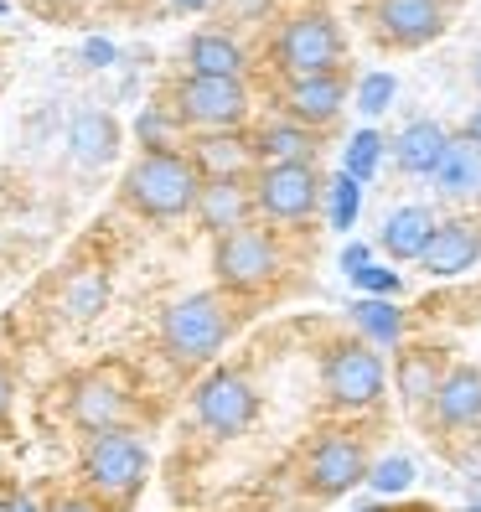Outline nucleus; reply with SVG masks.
<instances>
[{
  "mask_svg": "<svg viewBox=\"0 0 481 512\" xmlns=\"http://www.w3.org/2000/svg\"><path fill=\"white\" fill-rule=\"evenodd\" d=\"M119 192H125V202L140 218L171 223V218H187L197 207L202 171L192 166L187 150H140V161L125 171V187Z\"/></svg>",
  "mask_w": 481,
  "mask_h": 512,
  "instance_id": "1",
  "label": "nucleus"
},
{
  "mask_svg": "<svg viewBox=\"0 0 481 512\" xmlns=\"http://www.w3.org/2000/svg\"><path fill=\"white\" fill-rule=\"evenodd\" d=\"M233 331V311L218 290H197V295H182L176 306L161 316V347L176 368H202L223 352Z\"/></svg>",
  "mask_w": 481,
  "mask_h": 512,
  "instance_id": "2",
  "label": "nucleus"
},
{
  "mask_svg": "<svg viewBox=\"0 0 481 512\" xmlns=\"http://www.w3.org/2000/svg\"><path fill=\"white\" fill-rule=\"evenodd\" d=\"M78 476L83 487L94 492L99 502L125 507L135 502V492L145 487L150 476V450L135 430H99L83 440V456H78Z\"/></svg>",
  "mask_w": 481,
  "mask_h": 512,
  "instance_id": "3",
  "label": "nucleus"
},
{
  "mask_svg": "<svg viewBox=\"0 0 481 512\" xmlns=\"http://www.w3.org/2000/svg\"><path fill=\"white\" fill-rule=\"evenodd\" d=\"M321 394L332 409L342 414H368L383 404L388 394V363H383V352L363 337H342L326 347L321 357Z\"/></svg>",
  "mask_w": 481,
  "mask_h": 512,
  "instance_id": "4",
  "label": "nucleus"
},
{
  "mask_svg": "<svg viewBox=\"0 0 481 512\" xmlns=\"http://www.w3.org/2000/svg\"><path fill=\"white\" fill-rule=\"evenodd\" d=\"M275 68L285 83L342 73V32L326 11H295L275 37Z\"/></svg>",
  "mask_w": 481,
  "mask_h": 512,
  "instance_id": "5",
  "label": "nucleus"
},
{
  "mask_svg": "<svg viewBox=\"0 0 481 512\" xmlns=\"http://www.w3.org/2000/svg\"><path fill=\"white\" fill-rule=\"evenodd\" d=\"M368 476H373L368 445L352 430H326L306 450V461H300V487H306V497H316V502H337V497L363 487Z\"/></svg>",
  "mask_w": 481,
  "mask_h": 512,
  "instance_id": "6",
  "label": "nucleus"
},
{
  "mask_svg": "<svg viewBox=\"0 0 481 512\" xmlns=\"http://www.w3.org/2000/svg\"><path fill=\"white\" fill-rule=\"evenodd\" d=\"M280 244H275V233H269L264 223H244V228H233L223 238H213V275L223 290L233 295H254L264 290L269 280L280 275Z\"/></svg>",
  "mask_w": 481,
  "mask_h": 512,
  "instance_id": "7",
  "label": "nucleus"
},
{
  "mask_svg": "<svg viewBox=\"0 0 481 512\" xmlns=\"http://www.w3.org/2000/svg\"><path fill=\"white\" fill-rule=\"evenodd\" d=\"M249 187L259 223H306L326 202L321 166H254Z\"/></svg>",
  "mask_w": 481,
  "mask_h": 512,
  "instance_id": "8",
  "label": "nucleus"
},
{
  "mask_svg": "<svg viewBox=\"0 0 481 512\" xmlns=\"http://www.w3.org/2000/svg\"><path fill=\"white\" fill-rule=\"evenodd\" d=\"M171 114L182 125L213 135V130H238L249 119V88L244 78H197L187 73L171 88Z\"/></svg>",
  "mask_w": 481,
  "mask_h": 512,
  "instance_id": "9",
  "label": "nucleus"
},
{
  "mask_svg": "<svg viewBox=\"0 0 481 512\" xmlns=\"http://www.w3.org/2000/svg\"><path fill=\"white\" fill-rule=\"evenodd\" d=\"M192 414H197V425L207 435L233 440V435H244L254 419H259V394H254V383L238 373V368H213V373L197 383Z\"/></svg>",
  "mask_w": 481,
  "mask_h": 512,
  "instance_id": "10",
  "label": "nucleus"
},
{
  "mask_svg": "<svg viewBox=\"0 0 481 512\" xmlns=\"http://www.w3.org/2000/svg\"><path fill=\"white\" fill-rule=\"evenodd\" d=\"M373 21L388 47L414 52V47H430L445 32V0H378Z\"/></svg>",
  "mask_w": 481,
  "mask_h": 512,
  "instance_id": "11",
  "label": "nucleus"
},
{
  "mask_svg": "<svg viewBox=\"0 0 481 512\" xmlns=\"http://www.w3.org/2000/svg\"><path fill=\"white\" fill-rule=\"evenodd\" d=\"M285 114L295 119V125H306V130H332L342 109H347V78L342 73H326V78H300V83H285V94H280Z\"/></svg>",
  "mask_w": 481,
  "mask_h": 512,
  "instance_id": "12",
  "label": "nucleus"
},
{
  "mask_svg": "<svg viewBox=\"0 0 481 512\" xmlns=\"http://www.w3.org/2000/svg\"><path fill=\"white\" fill-rule=\"evenodd\" d=\"M192 213H197V223L213 233V238H223V233H233V228L254 223L259 213H254V187H249V176H213V182H202Z\"/></svg>",
  "mask_w": 481,
  "mask_h": 512,
  "instance_id": "13",
  "label": "nucleus"
},
{
  "mask_svg": "<svg viewBox=\"0 0 481 512\" xmlns=\"http://www.w3.org/2000/svg\"><path fill=\"white\" fill-rule=\"evenodd\" d=\"M476 264H481V223L476 218H445L430 238L425 259H419V269L435 280H461Z\"/></svg>",
  "mask_w": 481,
  "mask_h": 512,
  "instance_id": "14",
  "label": "nucleus"
},
{
  "mask_svg": "<svg viewBox=\"0 0 481 512\" xmlns=\"http://www.w3.org/2000/svg\"><path fill=\"white\" fill-rule=\"evenodd\" d=\"M73 425L99 435V430H125V414H130V394L119 388L109 373H88L73 383V399H68Z\"/></svg>",
  "mask_w": 481,
  "mask_h": 512,
  "instance_id": "15",
  "label": "nucleus"
},
{
  "mask_svg": "<svg viewBox=\"0 0 481 512\" xmlns=\"http://www.w3.org/2000/svg\"><path fill=\"white\" fill-rule=\"evenodd\" d=\"M249 150H254V166H316L321 135L295 125L290 114H280V119H264L249 135Z\"/></svg>",
  "mask_w": 481,
  "mask_h": 512,
  "instance_id": "16",
  "label": "nucleus"
},
{
  "mask_svg": "<svg viewBox=\"0 0 481 512\" xmlns=\"http://www.w3.org/2000/svg\"><path fill=\"white\" fill-rule=\"evenodd\" d=\"M430 419L440 430L481 425V368L476 363H450V373L440 378L435 399H430Z\"/></svg>",
  "mask_w": 481,
  "mask_h": 512,
  "instance_id": "17",
  "label": "nucleus"
},
{
  "mask_svg": "<svg viewBox=\"0 0 481 512\" xmlns=\"http://www.w3.org/2000/svg\"><path fill=\"white\" fill-rule=\"evenodd\" d=\"M435 228H440V218L430 213L425 202H404V207H394V213L383 218L378 249L394 259V264H419V259H425V249H430V238H435Z\"/></svg>",
  "mask_w": 481,
  "mask_h": 512,
  "instance_id": "18",
  "label": "nucleus"
},
{
  "mask_svg": "<svg viewBox=\"0 0 481 512\" xmlns=\"http://www.w3.org/2000/svg\"><path fill=\"white\" fill-rule=\"evenodd\" d=\"M450 135L440 119H409V125L394 135V145H388V156L399 161L404 176H435L440 161H445V150H450Z\"/></svg>",
  "mask_w": 481,
  "mask_h": 512,
  "instance_id": "19",
  "label": "nucleus"
},
{
  "mask_svg": "<svg viewBox=\"0 0 481 512\" xmlns=\"http://www.w3.org/2000/svg\"><path fill=\"white\" fill-rule=\"evenodd\" d=\"M192 166L202 171V182L213 176H254V150L238 130H213V135H197L192 140Z\"/></svg>",
  "mask_w": 481,
  "mask_h": 512,
  "instance_id": "20",
  "label": "nucleus"
},
{
  "mask_svg": "<svg viewBox=\"0 0 481 512\" xmlns=\"http://www.w3.org/2000/svg\"><path fill=\"white\" fill-rule=\"evenodd\" d=\"M68 150L78 166H109L119 156V125L104 109H78L68 125Z\"/></svg>",
  "mask_w": 481,
  "mask_h": 512,
  "instance_id": "21",
  "label": "nucleus"
},
{
  "mask_svg": "<svg viewBox=\"0 0 481 512\" xmlns=\"http://www.w3.org/2000/svg\"><path fill=\"white\" fill-rule=\"evenodd\" d=\"M450 373L445 352L440 347H414V352H399V399L404 409H430L440 378Z\"/></svg>",
  "mask_w": 481,
  "mask_h": 512,
  "instance_id": "22",
  "label": "nucleus"
},
{
  "mask_svg": "<svg viewBox=\"0 0 481 512\" xmlns=\"http://www.w3.org/2000/svg\"><path fill=\"white\" fill-rule=\"evenodd\" d=\"M244 68H249V52L228 32H197L187 42V73L197 78H244Z\"/></svg>",
  "mask_w": 481,
  "mask_h": 512,
  "instance_id": "23",
  "label": "nucleus"
},
{
  "mask_svg": "<svg viewBox=\"0 0 481 512\" xmlns=\"http://www.w3.org/2000/svg\"><path fill=\"white\" fill-rule=\"evenodd\" d=\"M435 187H440V197H456V202L481 197V145L476 140H466V135L450 140L445 161L435 171Z\"/></svg>",
  "mask_w": 481,
  "mask_h": 512,
  "instance_id": "24",
  "label": "nucleus"
},
{
  "mask_svg": "<svg viewBox=\"0 0 481 512\" xmlns=\"http://www.w3.org/2000/svg\"><path fill=\"white\" fill-rule=\"evenodd\" d=\"M352 321H357V337L373 342L378 352L404 342V311L394 306V300H373V295H363V300H357V311H352Z\"/></svg>",
  "mask_w": 481,
  "mask_h": 512,
  "instance_id": "25",
  "label": "nucleus"
},
{
  "mask_svg": "<svg viewBox=\"0 0 481 512\" xmlns=\"http://www.w3.org/2000/svg\"><path fill=\"white\" fill-rule=\"evenodd\" d=\"M326 202H332V228H352L357 223V213H363V182H357V176H332V182H326Z\"/></svg>",
  "mask_w": 481,
  "mask_h": 512,
  "instance_id": "26",
  "label": "nucleus"
},
{
  "mask_svg": "<svg viewBox=\"0 0 481 512\" xmlns=\"http://www.w3.org/2000/svg\"><path fill=\"white\" fill-rule=\"evenodd\" d=\"M176 130H182V119L171 109H145L135 119V135H140L145 150H176Z\"/></svg>",
  "mask_w": 481,
  "mask_h": 512,
  "instance_id": "27",
  "label": "nucleus"
},
{
  "mask_svg": "<svg viewBox=\"0 0 481 512\" xmlns=\"http://www.w3.org/2000/svg\"><path fill=\"white\" fill-rule=\"evenodd\" d=\"M378 161H383V140H378V130H357V135L347 140V176L368 182V176L378 171Z\"/></svg>",
  "mask_w": 481,
  "mask_h": 512,
  "instance_id": "28",
  "label": "nucleus"
},
{
  "mask_svg": "<svg viewBox=\"0 0 481 512\" xmlns=\"http://www.w3.org/2000/svg\"><path fill=\"white\" fill-rule=\"evenodd\" d=\"M394 99H399V78L394 73H368L363 83H357V109H363L368 119H378Z\"/></svg>",
  "mask_w": 481,
  "mask_h": 512,
  "instance_id": "29",
  "label": "nucleus"
},
{
  "mask_svg": "<svg viewBox=\"0 0 481 512\" xmlns=\"http://www.w3.org/2000/svg\"><path fill=\"white\" fill-rule=\"evenodd\" d=\"M368 487L383 492V497H394V492H409L414 487V461L409 456H383L368 476Z\"/></svg>",
  "mask_w": 481,
  "mask_h": 512,
  "instance_id": "30",
  "label": "nucleus"
},
{
  "mask_svg": "<svg viewBox=\"0 0 481 512\" xmlns=\"http://www.w3.org/2000/svg\"><path fill=\"white\" fill-rule=\"evenodd\" d=\"M363 295L373 300H388V295H399V269H388V264H368V269H357V275H347Z\"/></svg>",
  "mask_w": 481,
  "mask_h": 512,
  "instance_id": "31",
  "label": "nucleus"
},
{
  "mask_svg": "<svg viewBox=\"0 0 481 512\" xmlns=\"http://www.w3.org/2000/svg\"><path fill=\"white\" fill-rule=\"evenodd\" d=\"M104 295H109V290H104L99 275H83V280L68 285V311H73V316H94V311L104 306Z\"/></svg>",
  "mask_w": 481,
  "mask_h": 512,
  "instance_id": "32",
  "label": "nucleus"
},
{
  "mask_svg": "<svg viewBox=\"0 0 481 512\" xmlns=\"http://www.w3.org/2000/svg\"><path fill=\"white\" fill-rule=\"evenodd\" d=\"M11 404H16V383H11L6 363H0V430L11 425Z\"/></svg>",
  "mask_w": 481,
  "mask_h": 512,
  "instance_id": "33",
  "label": "nucleus"
},
{
  "mask_svg": "<svg viewBox=\"0 0 481 512\" xmlns=\"http://www.w3.org/2000/svg\"><path fill=\"white\" fill-rule=\"evenodd\" d=\"M373 264V249L368 244H347L342 249V269H347V275H357V269H368Z\"/></svg>",
  "mask_w": 481,
  "mask_h": 512,
  "instance_id": "34",
  "label": "nucleus"
},
{
  "mask_svg": "<svg viewBox=\"0 0 481 512\" xmlns=\"http://www.w3.org/2000/svg\"><path fill=\"white\" fill-rule=\"evenodd\" d=\"M47 512H104V502L99 497H57Z\"/></svg>",
  "mask_w": 481,
  "mask_h": 512,
  "instance_id": "35",
  "label": "nucleus"
},
{
  "mask_svg": "<svg viewBox=\"0 0 481 512\" xmlns=\"http://www.w3.org/2000/svg\"><path fill=\"white\" fill-rule=\"evenodd\" d=\"M6 512H47V507H42L32 492H11V497H6Z\"/></svg>",
  "mask_w": 481,
  "mask_h": 512,
  "instance_id": "36",
  "label": "nucleus"
},
{
  "mask_svg": "<svg viewBox=\"0 0 481 512\" xmlns=\"http://www.w3.org/2000/svg\"><path fill=\"white\" fill-rule=\"evenodd\" d=\"M83 52H88V63H94V68H104L109 57H114V47H109V42H88Z\"/></svg>",
  "mask_w": 481,
  "mask_h": 512,
  "instance_id": "37",
  "label": "nucleus"
},
{
  "mask_svg": "<svg viewBox=\"0 0 481 512\" xmlns=\"http://www.w3.org/2000/svg\"><path fill=\"white\" fill-rule=\"evenodd\" d=\"M461 135H466V140H476V145H481V104H476V109H471V114H466V130H461Z\"/></svg>",
  "mask_w": 481,
  "mask_h": 512,
  "instance_id": "38",
  "label": "nucleus"
},
{
  "mask_svg": "<svg viewBox=\"0 0 481 512\" xmlns=\"http://www.w3.org/2000/svg\"><path fill=\"white\" fill-rule=\"evenodd\" d=\"M171 11H207V6H218V0H166Z\"/></svg>",
  "mask_w": 481,
  "mask_h": 512,
  "instance_id": "39",
  "label": "nucleus"
},
{
  "mask_svg": "<svg viewBox=\"0 0 481 512\" xmlns=\"http://www.w3.org/2000/svg\"><path fill=\"white\" fill-rule=\"evenodd\" d=\"M259 6H264V0H233V11H244V16H254Z\"/></svg>",
  "mask_w": 481,
  "mask_h": 512,
  "instance_id": "40",
  "label": "nucleus"
},
{
  "mask_svg": "<svg viewBox=\"0 0 481 512\" xmlns=\"http://www.w3.org/2000/svg\"><path fill=\"white\" fill-rule=\"evenodd\" d=\"M471 78H476V88H481V52L471 57Z\"/></svg>",
  "mask_w": 481,
  "mask_h": 512,
  "instance_id": "41",
  "label": "nucleus"
},
{
  "mask_svg": "<svg viewBox=\"0 0 481 512\" xmlns=\"http://www.w3.org/2000/svg\"><path fill=\"white\" fill-rule=\"evenodd\" d=\"M357 512H383V507H357Z\"/></svg>",
  "mask_w": 481,
  "mask_h": 512,
  "instance_id": "42",
  "label": "nucleus"
},
{
  "mask_svg": "<svg viewBox=\"0 0 481 512\" xmlns=\"http://www.w3.org/2000/svg\"><path fill=\"white\" fill-rule=\"evenodd\" d=\"M0 16H6V0H0Z\"/></svg>",
  "mask_w": 481,
  "mask_h": 512,
  "instance_id": "43",
  "label": "nucleus"
},
{
  "mask_svg": "<svg viewBox=\"0 0 481 512\" xmlns=\"http://www.w3.org/2000/svg\"><path fill=\"white\" fill-rule=\"evenodd\" d=\"M0 512H6V497H0Z\"/></svg>",
  "mask_w": 481,
  "mask_h": 512,
  "instance_id": "44",
  "label": "nucleus"
}]
</instances>
